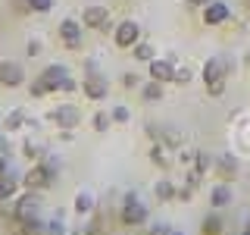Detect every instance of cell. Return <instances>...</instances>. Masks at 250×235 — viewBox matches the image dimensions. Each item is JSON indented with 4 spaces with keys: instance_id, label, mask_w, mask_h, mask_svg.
I'll return each mask as SVG.
<instances>
[{
    "instance_id": "cell-2",
    "label": "cell",
    "mask_w": 250,
    "mask_h": 235,
    "mask_svg": "<svg viewBox=\"0 0 250 235\" xmlns=\"http://www.w3.org/2000/svg\"><path fill=\"white\" fill-rule=\"evenodd\" d=\"M229 69L231 63L222 60V57H209L200 69V82L207 85V94L209 97H222L225 94V82H229Z\"/></svg>"
},
{
    "instance_id": "cell-31",
    "label": "cell",
    "mask_w": 250,
    "mask_h": 235,
    "mask_svg": "<svg viewBox=\"0 0 250 235\" xmlns=\"http://www.w3.org/2000/svg\"><path fill=\"white\" fill-rule=\"evenodd\" d=\"M119 85H122V88H141L144 82H141L138 72H122V75H119Z\"/></svg>"
},
{
    "instance_id": "cell-9",
    "label": "cell",
    "mask_w": 250,
    "mask_h": 235,
    "mask_svg": "<svg viewBox=\"0 0 250 235\" xmlns=\"http://www.w3.org/2000/svg\"><path fill=\"white\" fill-rule=\"evenodd\" d=\"M82 19H75V16H66V19L60 22V41L66 44V50H78L82 47Z\"/></svg>"
},
{
    "instance_id": "cell-16",
    "label": "cell",
    "mask_w": 250,
    "mask_h": 235,
    "mask_svg": "<svg viewBox=\"0 0 250 235\" xmlns=\"http://www.w3.org/2000/svg\"><path fill=\"white\" fill-rule=\"evenodd\" d=\"M3 132H19V129H25L28 125V113H25V107H13L10 113L3 116Z\"/></svg>"
},
{
    "instance_id": "cell-41",
    "label": "cell",
    "mask_w": 250,
    "mask_h": 235,
    "mask_svg": "<svg viewBox=\"0 0 250 235\" xmlns=\"http://www.w3.org/2000/svg\"><path fill=\"white\" fill-rule=\"evenodd\" d=\"M247 3H250V0H247Z\"/></svg>"
},
{
    "instance_id": "cell-27",
    "label": "cell",
    "mask_w": 250,
    "mask_h": 235,
    "mask_svg": "<svg viewBox=\"0 0 250 235\" xmlns=\"http://www.w3.org/2000/svg\"><path fill=\"white\" fill-rule=\"evenodd\" d=\"M109 116H113V125H125V122L131 119V110L125 107V104H119V107L109 110Z\"/></svg>"
},
{
    "instance_id": "cell-32",
    "label": "cell",
    "mask_w": 250,
    "mask_h": 235,
    "mask_svg": "<svg viewBox=\"0 0 250 235\" xmlns=\"http://www.w3.org/2000/svg\"><path fill=\"white\" fill-rule=\"evenodd\" d=\"M194 82V72L188 66H175V82L172 85H191Z\"/></svg>"
},
{
    "instance_id": "cell-24",
    "label": "cell",
    "mask_w": 250,
    "mask_h": 235,
    "mask_svg": "<svg viewBox=\"0 0 250 235\" xmlns=\"http://www.w3.org/2000/svg\"><path fill=\"white\" fill-rule=\"evenodd\" d=\"M213 169V157H209L207 151H194V176H207V172Z\"/></svg>"
},
{
    "instance_id": "cell-18",
    "label": "cell",
    "mask_w": 250,
    "mask_h": 235,
    "mask_svg": "<svg viewBox=\"0 0 250 235\" xmlns=\"http://www.w3.org/2000/svg\"><path fill=\"white\" fill-rule=\"evenodd\" d=\"M75 213H82V216H91V213H97V198H94V191H88V188H82V191L75 194Z\"/></svg>"
},
{
    "instance_id": "cell-37",
    "label": "cell",
    "mask_w": 250,
    "mask_h": 235,
    "mask_svg": "<svg viewBox=\"0 0 250 235\" xmlns=\"http://www.w3.org/2000/svg\"><path fill=\"white\" fill-rule=\"evenodd\" d=\"M188 3H191V6H207L209 0H188Z\"/></svg>"
},
{
    "instance_id": "cell-15",
    "label": "cell",
    "mask_w": 250,
    "mask_h": 235,
    "mask_svg": "<svg viewBox=\"0 0 250 235\" xmlns=\"http://www.w3.org/2000/svg\"><path fill=\"white\" fill-rule=\"evenodd\" d=\"M231 201H234L231 182H219V185H213V191H209V204H213V210H222V207H229Z\"/></svg>"
},
{
    "instance_id": "cell-33",
    "label": "cell",
    "mask_w": 250,
    "mask_h": 235,
    "mask_svg": "<svg viewBox=\"0 0 250 235\" xmlns=\"http://www.w3.org/2000/svg\"><path fill=\"white\" fill-rule=\"evenodd\" d=\"M194 198V185L188 182V185H175V201H182V204H188Z\"/></svg>"
},
{
    "instance_id": "cell-39",
    "label": "cell",
    "mask_w": 250,
    "mask_h": 235,
    "mask_svg": "<svg viewBox=\"0 0 250 235\" xmlns=\"http://www.w3.org/2000/svg\"><path fill=\"white\" fill-rule=\"evenodd\" d=\"M234 235H241V232H234Z\"/></svg>"
},
{
    "instance_id": "cell-7",
    "label": "cell",
    "mask_w": 250,
    "mask_h": 235,
    "mask_svg": "<svg viewBox=\"0 0 250 235\" xmlns=\"http://www.w3.org/2000/svg\"><path fill=\"white\" fill-rule=\"evenodd\" d=\"M44 119L50 122V125H57L60 132H66V129H75L82 116H78V107L75 104H57L53 110H47Z\"/></svg>"
},
{
    "instance_id": "cell-35",
    "label": "cell",
    "mask_w": 250,
    "mask_h": 235,
    "mask_svg": "<svg viewBox=\"0 0 250 235\" xmlns=\"http://www.w3.org/2000/svg\"><path fill=\"white\" fill-rule=\"evenodd\" d=\"M28 91H31V97H47V88H44L41 78H35V82L28 85Z\"/></svg>"
},
{
    "instance_id": "cell-40",
    "label": "cell",
    "mask_w": 250,
    "mask_h": 235,
    "mask_svg": "<svg viewBox=\"0 0 250 235\" xmlns=\"http://www.w3.org/2000/svg\"><path fill=\"white\" fill-rule=\"evenodd\" d=\"M247 219H250V213H247Z\"/></svg>"
},
{
    "instance_id": "cell-36",
    "label": "cell",
    "mask_w": 250,
    "mask_h": 235,
    "mask_svg": "<svg viewBox=\"0 0 250 235\" xmlns=\"http://www.w3.org/2000/svg\"><path fill=\"white\" fill-rule=\"evenodd\" d=\"M0 172H6V154L0 151Z\"/></svg>"
},
{
    "instance_id": "cell-8",
    "label": "cell",
    "mask_w": 250,
    "mask_h": 235,
    "mask_svg": "<svg viewBox=\"0 0 250 235\" xmlns=\"http://www.w3.org/2000/svg\"><path fill=\"white\" fill-rule=\"evenodd\" d=\"M38 213H41V198H38V191H28V188H25V194H16L13 223H22V219L38 216Z\"/></svg>"
},
{
    "instance_id": "cell-30",
    "label": "cell",
    "mask_w": 250,
    "mask_h": 235,
    "mask_svg": "<svg viewBox=\"0 0 250 235\" xmlns=\"http://www.w3.org/2000/svg\"><path fill=\"white\" fill-rule=\"evenodd\" d=\"M31 6V13H50L53 6H57V0H25Z\"/></svg>"
},
{
    "instance_id": "cell-34",
    "label": "cell",
    "mask_w": 250,
    "mask_h": 235,
    "mask_svg": "<svg viewBox=\"0 0 250 235\" xmlns=\"http://www.w3.org/2000/svg\"><path fill=\"white\" fill-rule=\"evenodd\" d=\"M25 50H28V57H41V53H44V44H41V38H28Z\"/></svg>"
},
{
    "instance_id": "cell-11",
    "label": "cell",
    "mask_w": 250,
    "mask_h": 235,
    "mask_svg": "<svg viewBox=\"0 0 250 235\" xmlns=\"http://www.w3.org/2000/svg\"><path fill=\"white\" fill-rule=\"evenodd\" d=\"M213 169H216V176H219V182H234L238 179V169H241V163H238V157L234 154H219L213 157Z\"/></svg>"
},
{
    "instance_id": "cell-38",
    "label": "cell",
    "mask_w": 250,
    "mask_h": 235,
    "mask_svg": "<svg viewBox=\"0 0 250 235\" xmlns=\"http://www.w3.org/2000/svg\"><path fill=\"white\" fill-rule=\"evenodd\" d=\"M241 235H250V219H247V226H244V229H241Z\"/></svg>"
},
{
    "instance_id": "cell-14",
    "label": "cell",
    "mask_w": 250,
    "mask_h": 235,
    "mask_svg": "<svg viewBox=\"0 0 250 235\" xmlns=\"http://www.w3.org/2000/svg\"><path fill=\"white\" fill-rule=\"evenodd\" d=\"M147 66H150L153 82H163V85L175 82V60H153V63H147Z\"/></svg>"
},
{
    "instance_id": "cell-13",
    "label": "cell",
    "mask_w": 250,
    "mask_h": 235,
    "mask_svg": "<svg viewBox=\"0 0 250 235\" xmlns=\"http://www.w3.org/2000/svg\"><path fill=\"white\" fill-rule=\"evenodd\" d=\"M200 16H203V25H225L231 19V10H229L225 0H209Z\"/></svg>"
},
{
    "instance_id": "cell-22",
    "label": "cell",
    "mask_w": 250,
    "mask_h": 235,
    "mask_svg": "<svg viewBox=\"0 0 250 235\" xmlns=\"http://www.w3.org/2000/svg\"><path fill=\"white\" fill-rule=\"evenodd\" d=\"M19 151L25 154L28 160H35V163H38V160H44V151H47V147H44L38 138H25V141H22V147H19Z\"/></svg>"
},
{
    "instance_id": "cell-4",
    "label": "cell",
    "mask_w": 250,
    "mask_h": 235,
    "mask_svg": "<svg viewBox=\"0 0 250 235\" xmlns=\"http://www.w3.org/2000/svg\"><path fill=\"white\" fill-rule=\"evenodd\" d=\"M53 179H57V163H50V160H38L35 166L25 172L22 185H25L28 191H44V188H50Z\"/></svg>"
},
{
    "instance_id": "cell-20",
    "label": "cell",
    "mask_w": 250,
    "mask_h": 235,
    "mask_svg": "<svg viewBox=\"0 0 250 235\" xmlns=\"http://www.w3.org/2000/svg\"><path fill=\"white\" fill-rule=\"evenodd\" d=\"M200 232L203 235H225V219L219 210H213V213H207V219H203V226H200Z\"/></svg>"
},
{
    "instance_id": "cell-21",
    "label": "cell",
    "mask_w": 250,
    "mask_h": 235,
    "mask_svg": "<svg viewBox=\"0 0 250 235\" xmlns=\"http://www.w3.org/2000/svg\"><path fill=\"white\" fill-rule=\"evenodd\" d=\"M131 57H135L138 63H153L156 60V47L150 41H138L135 47H131Z\"/></svg>"
},
{
    "instance_id": "cell-28",
    "label": "cell",
    "mask_w": 250,
    "mask_h": 235,
    "mask_svg": "<svg viewBox=\"0 0 250 235\" xmlns=\"http://www.w3.org/2000/svg\"><path fill=\"white\" fill-rule=\"evenodd\" d=\"M44 235H66V226H62V219H60V216L44 219Z\"/></svg>"
},
{
    "instance_id": "cell-23",
    "label": "cell",
    "mask_w": 250,
    "mask_h": 235,
    "mask_svg": "<svg viewBox=\"0 0 250 235\" xmlns=\"http://www.w3.org/2000/svg\"><path fill=\"white\" fill-rule=\"evenodd\" d=\"M153 194H156V201L172 204V201H175V185H172L169 179H160V182L153 185Z\"/></svg>"
},
{
    "instance_id": "cell-19",
    "label": "cell",
    "mask_w": 250,
    "mask_h": 235,
    "mask_svg": "<svg viewBox=\"0 0 250 235\" xmlns=\"http://www.w3.org/2000/svg\"><path fill=\"white\" fill-rule=\"evenodd\" d=\"M141 97H144V104H160L163 97H166V85L163 82H144L141 85Z\"/></svg>"
},
{
    "instance_id": "cell-26",
    "label": "cell",
    "mask_w": 250,
    "mask_h": 235,
    "mask_svg": "<svg viewBox=\"0 0 250 235\" xmlns=\"http://www.w3.org/2000/svg\"><path fill=\"white\" fill-rule=\"evenodd\" d=\"M91 129L94 132H109V129H113V116L104 113V110H97V113L91 116Z\"/></svg>"
},
{
    "instance_id": "cell-5",
    "label": "cell",
    "mask_w": 250,
    "mask_h": 235,
    "mask_svg": "<svg viewBox=\"0 0 250 235\" xmlns=\"http://www.w3.org/2000/svg\"><path fill=\"white\" fill-rule=\"evenodd\" d=\"M78 19H82V25L84 28H94V31H109V35H113V22H109V10L106 6H100V3H91V6H84L82 10V16H78Z\"/></svg>"
},
{
    "instance_id": "cell-12",
    "label": "cell",
    "mask_w": 250,
    "mask_h": 235,
    "mask_svg": "<svg viewBox=\"0 0 250 235\" xmlns=\"http://www.w3.org/2000/svg\"><path fill=\"white\" fill-rule=\"evenodd\" d=\"M82 94L88 100H106V94H109V82L100 72H91V75H84V82H82Z\"/></svg>"
},
{
    "instance_id": "cell-29",
    "label": "cell",
    "mask_w": 250,
    "mask_h": 235,
    "mask_svg": "<svg viewBox=\"0 0 250 235\" xmlns=\"http://www.w3.org/2000/svg\"><path fill=\"white\" fill-rule=\"evenodd\" d=\"M147 235H185V232H178L175 226H169V223H153L150 229H147Z\"/></svg>"
},
{
    "instance_id": "cell-17",
    "label": "cell",
    "mask_w": 250,
    "mask_h": 235,
    "mask_svg": "<svg viewBox=\"0 0 250 235\" xmlns=\"http://www.w3.org/2000/svg\"><path fill=\"white\" fill-rule=\"evenodd\" d=\"M19 176H16V172H0V201H13L16 194H19Z\"/></svg>"
},
{
    "instance_id": "cell-1",
    "label": "cell",
    "mask_w": 250,
    "mask_h": 235,
    "mask_svg": "<svg viewBox=\"0 0 250 235\" xmlns=\"http://www.w3.org/2000/svg\"><path fill=\"white\" fill-rule=\"evenodd\" d=\"M38 78L44 82L47 94H57V91H60V94H75V91H82V85L75 82L72 69L62 66V63H50V66H44Z\"/></svg>"
},
{
    "instance_id": "cell-10",
    "label": "cell",
    "mask_w": 250,
    "mask_h": 235,
    "mask_svg": "<svg viewBox=\"0 0 250 235\" xmlns=\"http://www.w3.org/2000/svg\"><path fill=\"white\" fill-rule=\"evenodd\" d=\"M0 85L3 88H22L25 85V66L19 60H0Z\"/></svg>"
},
{
    "instance_id": "cell-25",
    "label": "cell",
    "mask_w": 250,
    "mask_h": 235,
    "mask_svg": "<svg viewBox=\"0 0 250 235\" xmlns=\"http://www.w3.org/2000/svg\"><path fill=\"white\" fill-rule=\"evenodd\" d=\"M166 151H169V147L163 144V141H153V144H150V151H147V154H150V160H153L160 169H166V166H169V157H166Z\"/></svg>"
},
{
    "instance_id": "cell-3",
    "label": "cell",
    "mask_w": 250,
    "mask_h": 235,
    "mask_svg": "<svg viewBox=\"0 0 250 235\" xmlns=\"http://www.w3.org/2000/svg\"><path fill=\"white\" fill-rule=\"evenodd\" d=\"M150 210L144 207V201L138 198V191H128L122 194V204H119V223L122 226H144Z\"/></svg>"
},
{
    "instance_id": "cell-6",
    "label": "cell",
    "mask_w": 250,
    "mask_h": 235,
    "mask_svg": "<svg viewBox=\"0 0 250 235\" xmlns=\"http://www.w3.org/2000/svg\"><path fill=\"white\" fill-rule=\"evenodd\" d=\"M138 41H141V22H135V19L116 22V28H113V44L119 47V50H131Z\"/></svg>"
}]
</instances>
